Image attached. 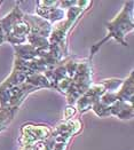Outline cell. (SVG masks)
I'll use <instances>...</instances> for the list:
<instances>
[{"instance_id": "1", "label": "cell", "mask_w": 134, "mask_h": 150, "mask_svg": "<svg viewBox=\"0 0 134 150\" xmlns=\"http://www.w3.org/2000/svg\"><path fill=\"white\" fill-rule=\"evenodd\" d=\"M108 30H109V32H108L107 37L93 46L92 52H91V59H92V56L95 55L99 47L110 38H115L118 42H121L124 46L127 45V42L125 41V36H126V33H128L130 31L133 30V1L125 2L121 14L108 24Z\"/></svg>"}, {"instance_id": "2", "label": "cell", "mask_w": 134, "mask_h": 150, "mask_svg": "<svg viewBox=\"0 0 134 150\" xmlns=\"http://www.w3.org/2000/svg\"><path fill=\"white\" fill-rule=\"evenodd\" d=\"M92 85V65L89 60L79 61L76 74L71 80L70 88L67 93L68 103L71 105L85 93Z\"/></svg>"}, {"instance_id": "3", "label": "cell", "mask_w": 134, "mask_h": 150, "mask_svg": "<svg viewBox=\"0 0 134 150\" xmlns=\"http://www.w3.org/2000/svg\"><path fill=\"white\" fill-rule=\"evenodd\" d=\"M123 81L124 80H122V79L112 78V79H107L100 84L91 86L77 101L78 110L80 112H85L87 110H89L107 91L117 92V89H119L122 86Z\"/></svg>"}, {"instance_id": "4", "label": "cell", "mask_w": 134, "mask_h": 150, "mask_svg": "<svg viewBox=\"0 0 134 150\" xmlns=\"http://www.w3.org/2000/svg\"><path fill=\"white\" fill-rule=\"evenodd\" d=\"M22 134L20 138V143L22 147L33 146L39 142H44L52 134V128L47 125H35V124H25L21 129Z\"/></svg>"}, {"instance_id": "5", "label": "cell", "mask_w": 134, "mask_h": 150, "mask_svg": "<svg viewBox=\"0 0 134 150\" xmlns=\"http://www.w3.org/2000/svg\"><path fill=\"white\" fill-rule=\"evenodd\" d=\"M74 113H76V109L73 107H68L67 110H65V113H64V119L69 120L72 116H74Z\"/></svg>"}, {"instance_id": "6", "label": "cell", "mask_w": 134, "mask_h": 150, "mask_svg": "<svg viewBox=\"0 0 134 150\" xmlns=\"http://www.w3.org/2000/svg\"><path fill=\"white\" fill-rule=\"evenodd\" d=\"M5 41H6V37H5V33H4L2 29L0 28V45H1L2 42H5Z\"/></svg>"}, {"instance_id": "7", "label": "cell", "mask_w": 134, "mask_h": 150, "mask_svg": "<svg viewBox=\"0 0 134 150\" xmlns=\"http://www.w3.org/2000/svg\"><path fill=\"white\" fill-rule=\"evenodd\" d=\"M0 5H1V2H0Z\"/></svg>"}]
</instances>
